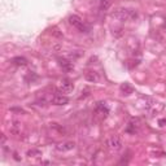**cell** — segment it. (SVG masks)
I'll return each mask as SVG.
<instances>
[{
    "label": "cell",
    "instance_id": "1",
    "mask_svg": "<svg viewBox=\"0 0 166 166\" xmlns=\"http://www.w3.org/2000/svg\"><path fill=\"white\" fill-rule=\"evenodd\" d=\"M112 16L119 21H128V20H134L138 17L134 9H117L116 12L112 13Z\"/></svg>",
    "mask_w": 166,
    "mask_h": 166
},
{
    "label": "cell",
    "instance_id": "2",
    "mask_svg": "<svg viewBox=\"0 0 166 166\" xmlns=\"http://www.w3.org/2000/svg\"><path fill=\"white\" fill-rule=\"evenodd\" d=\"M69 23H70L72 26H74V28H77L78 30H79L81 33H90L91 31V28L87 23H84L83 21H82V18L79 16H77V14H73V16H70L69 17Z\"/></svg>",
    "mask_w": 166,
    "mask_h": 166
},
{
    "label": "cell",
    "instance_id": "3",
    "mask_svg": "<svg viewBox=\"0 0 166 166\" xmlns=\"http://www.w3.org/2000/svg\"><path fill=\"white\" fill-rule=\"evenodd\" d=\"M123 147V143H122V139L117 135H113L108 139V148L112 152H119Z\"/></svg>",
    "mask_w": 166,
    "mask_h": 166
},
{
    "label": "cell",
    "instance_id": "4",
    "mask_svg": "<svg viewBox=\"0 0 166 166\" xmlns=\"http://www.w3.org/2000/svg\"><path fill=\"white\" fill-rule=\"evenodd\" d=\"M74 90V84L70 79H63L58 84V93H69V92H72Z\"/></svg>",
    "mask_w": 166,
    "mask_h": 166
},
{
    "label": "cell",
    "instance_id": "5",
    "mask_svg": "<svg viewBox=\"0 0 166 166\" xmlns=\"http://www.w3.org/2000/svg\"><path fill=\"white\" fill-rule=\"evenodd\" d=\"M51 103L53 104V105H66V104L69 103V99L66 98V96L64 95H55V96H52V99H51Z\"/></svg>",
    "mask_w": 166,
    "mask_h": 166
},
{
    "label": "cell",
    "instance_id": "6",
    "mask_svg": "<svg viewBox=\"0 0 166 166\" xmlns=\"http://www.w3.org/2000/svg\"><path fill=\"white\" fill-rule=\"evenodd\" d=\"M96 113H98L100 117L107 118L108 114H109V108H108L104 103H99L98 105H96Z\"/></svg>",
    "mask_w": 166,
    "mask_h": 166
},
{
    "label": "cell",
    "instance_id": "7",
    "mask_svg": "<svg viewBox=\"0 0 166 166\" xmlns=\"http://www.w3.org/2000/svg\"><path fill=\"white\" fill-rule=\"evenodd\" d=\"M139 126H140V121H139L138 118H134V119L130 121L126 131H127V133H131V134H135L138 131V128H139Z\"/></svg>",
    "mask_w": 166,
    "mask_h": 166
},
{
    "label": "cell",
    "instance_id": "8",
    "mask_svg": "<svg viewBox=\"0 0 166 166\" xmlns=\"http://www.w3.org/2000/svg\"><path fill=\"white\" fill-rule=\"evenodd\" d=\"M119 90H121L122 95H126V96L130 95V93H133V91H134V88L128 83H122L121 87H119Z\"/></svg>",
    "mask_w": 166,
    "mask_h": 166
},
{
    "label": "cell",
    "instance_id": "9",
    "mask_svg": "<svg viewBox=\"0 0 166 166\" xmlns=\"http://www.w3.org/2000/svg\"><path fill=\"white\" fill-rule=\"evenodd\" d=\"M60 61V66L63 68V69H65V70H73V68H74V65H73V63H70V61H68V60H58Z\"/></svg>",
    "mask_w": 166,
    "mask_h": 166
},
{
    "label": "cell",
    "instance_id": "10",
    "mask_svg": "<svg viewBox=\"0 0 166 166\" xmlns=\"http://www.w3.org/2000/svg\"><path fill=\"white\" fill-rule=\"evenodd\" d=\"M12 63L17 66H25V65H28V60H26L25 57H21V56H17L14 58H12Z\"/></svg>",
    "mask_w": 166,
    "mask_h": 166
},
{
    "label": "cell",
    "instance_id": "11",
    "mask_svg": "<svg viewBox=\"0 0 166 166\" xmlns=\"http://www.w3.org/2000/svg\"><path fill=\"white\" fill-rule=\"evenodd\" d=\"M74 147H75V144H74L73 142H68V143H65V144L57 145V149H58V151H70V149H73Z\"/></svg>",
    "mask_w": 166,
    "mask_h": 166
},
{
    "label": "cell",
    "instance_id": "12",
    "mask_svg": "<svg viewBox=\"0 0 166 166\" xmlns=\"http://www.w3.org/2000/svg\"><path fill=\"white\" fill-rule=\"evenodd\" d=\"M86 79L90 81V82H98L99 77L95 72H88V73H86Z\"/></svg>",
    "mask_w": 166,
    "mask_h": 166
},
{
    "label": "cell",
    "instance_id": "13",
    "mask_svg": "<svg viewBox=\"0 0 166 166\" xmlns=\"http://www.w3.org/2000/svg\"><path fill=\"white\" fill-rule=\"evenodd\" d=\"M110 7V0H101L100 2V9L101 11H107Z\"/></svg>",
    "mask_w": 166,
    "mask_h": 166
},
{
    "label": "cell",
    "instance_id": "14",
    "mask_svg": "<svg viewBox=\"0 0 166 166\" xmlns=\"http://www.w3.org/2000/svg\"><path fill=\"white\" fill-rule=\"evenodd\" d=\"M28 156H40V151H37V149H31L28 152Z\"/></svg>",
    "mask_w": 166,
    "mask_h": 166
},
{
    "label": "cell",
    "instance_id": "15",
    "mask_svg": "<svg viewBox=\"0 0 166 166\" xmlns=\"http://www.w3.org/2000/svg\"><path fill=\"white\" fill-rule=\"evenodd\" d=\"M158 125H160V127H163V126L166 125V119H165V118L160 119V121H158Z\"/></svg>",
    "mask_w": 166,
    "mask_h": 166
}]
</instances>
